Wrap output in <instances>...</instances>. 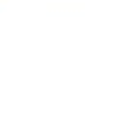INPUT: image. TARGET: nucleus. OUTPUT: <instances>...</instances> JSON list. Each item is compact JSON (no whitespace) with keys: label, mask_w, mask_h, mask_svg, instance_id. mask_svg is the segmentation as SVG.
<instances>
[]
</instances>
